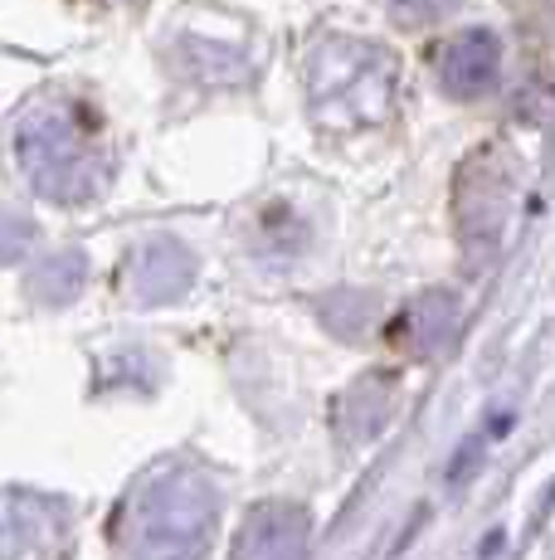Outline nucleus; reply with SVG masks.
I'll return each mask as SVG.
<instances>
[{
	"label": "nucleus",
	"instance_id": "20e7f679",
	"mask_svg": "<svg viewBox=\"0 0 555 560\" xmlns=\"http://www.w3.org/2000/svg\"><path fill=\"white\" fill-rule=\"evenodd\" d=\"M390 5L404 25H429V20H444L448 10H458V0H390Z\"/></svg>",
	"mask_w": 555,
	"mask_h": 560
},
{
	"label": "nucleus",
	"instance_id": "7ed1b4c3",
	"mask_svg": "<svg viewBox=\"0 0 555 560\" xmlns=\"http://www.w3.org/2000/svg\"><path fill=\"white\" fill-rule=\"evenodd\" d=\"M434 73H439V89L458 103H473L483 93H493L501 79L497 35L493 30H458V35H448L439 54H434Z\"/></svg>",
	"mask_w": 555,
	"mask_h": 560
},
{
	"label": "nucleus",
	"instance_id": "39448f33",
	"mask_svg": "<svg viewBox=\"0 0 555 560\" xmlns=\"http://www.w3.org/2000/svg\"><path fill=\"white\" fill-rule=\"evenodd\" d=\"M98 5H142V0H98Z\"/></svg>",
	"mask_w": 555,
	"mask_h": 560
},
{
	"label": "nucleus",
	"instance_id": "f03ea898",
	"mask_svg": "<svg viewBox=\"0 0 555 560\" xmlns=\"http://www.w3.org/2000/svg\"><path fill=\"white\" fill-rule=\"evenodd\" d=\"M394 89V69L390 54L376 45H327L312 63V98L317 113H336V107H351V113H366L370 98L390 103Z\"/></svg>",
	"mask_w": 555,
	"mask_h": 560
},
{
	"label": "nucleus",
	"instance_id": "f257e3e1",
	"mask_svg": "<svg viewBox=\"0 0 555 560\" xmlns=\"http://www.w3.org/2000/svg\"><path fill=\"white\" fill-rule=\"evenodd\" d=\"M10 152L20 156V166L45 196H88L103 171L98 117L88 103L69 98V93H39L10 127Z\"/></svg>",
	"mask_w": 555,
	"mask_h": 560
}]
</instances>
